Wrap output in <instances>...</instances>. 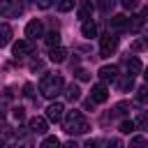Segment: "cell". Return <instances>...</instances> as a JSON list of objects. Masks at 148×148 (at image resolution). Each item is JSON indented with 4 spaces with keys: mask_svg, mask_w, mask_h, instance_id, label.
<instances>
[{
    "mask_svg": "<svg viewBox=\"0 0 148 148\" xmlns=\"http://www.w3.org/2000/svg\"><path fill=\"white\" fill-rule=\"evenodd\" d=\"M62 125L67 134H86L90 130V123L86 120V116L81 111H67L62 116Z\"/></svg>",
    "mask_w": 148,
    "mask_h": 148,
    "instance_id": "cell-1",
    "label": "cell"
},
{
    "mask_svg": "<svg viewBox=\"0 0 148 148\" xmlns=\"http://www.w3.org/2000/svg\"><path fill=\"white\" fill-rule=\"evenodd\" d=\"M65 88V81L60 74H44L42 81H39V92L46 97V99H56Z\"/></svg>",
    "mask_w": 148,
    "mask_h": 148,
    "instance_id": "cell-2",
    "label": "cell"
},
{
    "mask_svg": "<svg viewBox=\"0 0 148 148\" xmlns=\"http://www.w3.org/2000/svg\"><path fill=\"white\" fill-rule=\"evenodd\" d=\"M23 12V5L21 0H0V16L5 18H14Z\"/></svg>",
    "mask_w": 148,
    "mask_h": 148,
    "instance_id": "cell-3",
    "label": "cell"
},
{
    "mask_svg": "<svg viewBox=\"0 0 148 148\" xmlns=\"http://www.w3.org/2000/svg\"><path fill=\"white\" fill-rule=\"evenodd\" d=\"M116 49H118V37L106 35V37L99 39V56L102 58H109L111 53H116Z\"/></svg>",
    "mask_w": 148,
    "mask_h": 148,
    "instance_id": "cell-4",
    "label": "cell"
},
{
    "mask_svg": "<svg viewBox=\"0 0 148 148\" xmlns=\"http://www.w3.org/2000/svg\"><path fill=\"white\" fill-rule=\"evenodd\" d=\"M62 116H65V106H62V102H51V104L46 106V120H51V123H60Z\"/></svg>",
    "mask_w": 148,
    "mask_h": 148,
    "instance_id": "cell-5",
    "label": "cell"
},
{
    "mask_svg": "<svg viewBox=\"0 0 148 148\" xmlns=\"http://www.w3.org/2000/svg\"><path fill=\"white\" fill-rule=\"evenodd\" d=\"M12 53H14V58L30 56V53H32V39H18V42L12 46Z\"/></svg>",
    "mask_w": 148,
    "mask_h": 148,
    "instance_id": "cell-6",
    "label": "cell"
},
{
    "mask_svg": "<svg viewBox=\"0 0 148 148\" xmlns=\"http://www.w3.org/2000/svg\"><path fill=\"white\" fill-rule=\"evenodd\" d=\"M90 99H92L95 104L106 102V99H109V88H106L104 83H95V86H92V90H90Z\"/></svg>",
    "mask_w": 148,
    "mask_h": 148,
    "instance_id": "cell-7",
    "label": "cell"
},
{
    "mask_svg": "<svg viewBox=\"0 0 148 148\" xmlns=\"http://www.w3.org/2000/svg\"><path fill=\"white\" fill-rule=\"evenodd\" d=\"M42 32H44V25H42V21H37V18H32V21L25 25V37H28V39H37V37H42Z\"/></svg>",
    "mask_w": 148,
    "mask_h": 148,
    "instance_id": "cell-8",
    "label": "cell"
},
{
    "mask_svg": "<svg viewBox=\"0 0 148 148\" xmlns=\"http://www.w3.org/2000/svg\"><path fill=\"white\" fill-rule=\"evenodd\" d=\"M97 76L102 81H116L118 79V65H104V67H99Z\"/></svg>",
    "mask_w": 148,
    "mask_h": 148,
    "instance_id": "cell-9",
    "label": "cell"
},
{
    "mask_svg": "<svg viewBox=\"0 0 148 148\" xmlns=\"http://www.w3.org/2000/svg\"><path fill=\"white\" fill-rule=\"evenodd\" d=\"M125 65H127V74H130V76H136V74L143 72V65H141V60H139L136 56H127Z\"/></svg>",
    "mask_w": 148,
    "mask_h": 148,
    "instance_id": "cell-10",
    "label": "cell"
},
{
    "mask_svg": "<svg viewBox=\"0 0 148 148\" xmlns=\"http://www.w3.org/2000/svg\"><path fill=\"white\" fill-rule=\"evenodd\" d=\"M109 28L116 30V32L127 30V16H125V14H116V16H111V18H109Z\"/></svg>",
    "mask_w": 148,
    "mask_h": 148,
    "instance_id": "cell-11",
    "label": "cell"
},
{
    "mask_svg": "<svg viewBox=\"0 0 148 148\" xmlns=\"http://www.w3.org/2000/svg\"><path fill=\"white\" fill-rule=\"evenodd\" d=\"M76 14H79L81 21H90V18H92V2H90V0H81Z\"/></svg>",
    "mask_w": 148,
    "mask_h": 148,
    "instance_id": "cell-12",
    "label": "cell"
},
{
    "mask_svg": "<svg viewBox=\"0 0 148 148\" xmlns=\"http://www.w3.org/2000/svg\"><path fill=\"white\" fill-rule=\"evenodd\" d=\"M46 118H42V116H35V118H30V132H35V134H46Z\"/></svg>",
    "mask_w": 148,
    "mask_h": 148,
    "instance_id": "cell-13",
    "label": "cell"
},
{
    "mask_svg": "<svg viewBox=\"0 0 148 148\" xmlns=\"http://www.w3.org/2000/svg\"><path fill=\"white\" fill-rule=\"evenodd\" d=\"M49 60H51V62H65V60H67V51H65L62 46H51Z\"/></svg>",
    "mask_w": 148,
    "mask_h": 148,
    "instance_id": "cell-14",
    "label": "cell"
},
{
    "mask_svg": "<svg viewBox=\"0 0 148 148\" xmlns=\"http://www.w3.org/2000/svg\"><path fill=\"white\" fill-rule=\"evenodd\" d=\"M12 42V28L7 23H0V49Z\"/></svg>",
    "mask_w": 148,
    "mask_h": 148,
    "instance_id": "cell-15",
    "label": "cell"
},
{
    "mask_svg": "<svg viewBox=\"0 0 148 148\" xmlns=\"http://www.w3.org/2000/svg\"><path fill=\"white\" fill-rule=\"evenodd\" d=\"M81 32H83V37H88V39H92V37L97 35V25L92 23V18H90V21H83V28H81Z\"/></svg>",
    "mask_w": 148,
    "mask_h": 148,
    "instance_id": "cell-16",
    "label": "cell"
},
{
    "mask_svg": "<svg viewBox=\"0 0 148 148\" xmlns=\"http://www.w3.org/2000/svg\"><path fill=\"white\" fill-rule=\"evenodd\" d=\"M44 42H46L49 49H51V46H60V32H58V30L46 32V35H44Z\"/></svg>",
    "mask_w": 148,
    "mask_h": 148,
    "instance_id": "cell-17",
    "label": "cell"
},
{
    "mask_svg": "<svg viewBox=\"0 0 148 148\" xmlns=\"http://www.w3.org/2000/svg\"><path fill=\"white\" fill-rule=\"evenodd\" d=\"M62 90H65V97H67L69 102H76V99L81 97V90H79L76 83H72V86H67V88H62Z\"/></svg>",
    "mask_w": 148,
    "mask_h": 148,
    "instance_id": "cell-18",
    "label": "cell"
},
{
    "mask_svg": "<svg viewBox=\"0 0 148 148\" xmlns=\"http://www.w3.org/2000/svg\"><path fill=\"white\" fill-rule=\"evenodd\" d=\"M141 25H143V18H141L139 14L127 18V30H132V32H139V30H141Z\"/></svg>",
    "mask_w": 148,
    "mask_h": 148,
    "instance_id": "cell-19",
    "label": "cell"
},
{
    "mask_svg": "<svg viewBox=\"0 0 148 148\" xmlns=\"http://www.w3.org/2000/svg\"><path fill=\"white\" fill-rule=\"evenodd\" d=\"M118 88H120L123 92L132 90V88H134V76H130V74H127L125 79H120V81H118Z\"/></svg>",
    "mask_w": 148,
    "mask_h": 148,
    "instance_id": "cell-20",
    "label": "cell"
},
{
    "mask_svg": "<svg viewBox=\"0 0 148 148\" xmlns=\"http://www.w3.org/2000/svg\"><path fill=\"white\" fill-rule=\"evenodd\" d=\"M95 5H97V9H99V12H104V14H109V12L113 9V5H116V0H95Z\"/></svg>",
    "mask_w": 148,
    "mask_h": 148,
    "instance_id": "cell-21",
    "label": "cell"
},
{
    "mask_svg": "<svg viewBox=\"0 0 148 148\" xmlns=\"http://www.w3.org/2000/svg\"><path fill=\"white\" fill-rule=\"evenodd\" d=\"M127 111H132V106H130V102H118V104L113 106V116H125Z\"/></svg>",
    "mask_w": 148,
    "mask_h": 148,
    "instance_id": "cell-22",
    "label": "cell"
},
{
    "mask_svg": "<svg viewBox=\"0 0 148 148\" xmlns=\"http://www.w3.org/2000/svg\"><path fill=\"white\" fill-rule=\"evenodd\" d=\"M56 2V9L58 12H69V9H74V0H53Z\"/></svg>",
    "mask_w": 148,
    "mask_h": 148,
    "instance_id": "cell-23",
    "label": "cell"
},
{
    "mask_svg": "<svg viewBox=\"0 0 148 148\" xmlns=\"http://www.w3.org/2000/svg\"><path fill=\"white\" fill-rule=\"evenodd\" d=\"M132 46H134V49H148V28L141 30V39H136Z\"/></svg>",
    "mask_w": 148,
    "mask_h": 148,
    "instance_id": "cell-24",
    "label": "cell"
},
{
    "mask_svg": "<svg viewBox=\"0 0 148 148\" xmlns=\"http://www.w3.org/2000/svg\"><path fill=\"white\" fill-rule=\"evenodd\" d=\"M118 130H120V132H123V134H132V132H134V130H136V123H134V120H123V123H120V127H118Z\"/></svg>",
    "mask_w": 148,
    "mask_h": 148,
    "instance_id": "cell-25",
    "label": "cell"
},
{
    "mask_svg": "<svg viewBox=\"0 0 148 148\" xmlns=\"http://www.w3.org/2000/svg\"><path fill=\"white\" fill-rule=\"evenodd\" d=\"M58 146H60L58 136H44V141H42V148H58Z\"/></svg>",
    "mask_w": 148,
    "mask_h": 148,
    "instance_id": "cell-26",
    "label": "cell"
},
{
    "mask_svg": "<svg viewBox=\"0 0 148 148\" xmlns=\"http://www.w3.org/2000/svg\"><path fill=\"white\" fill-rule=\"evenodd\" d=\"M136 102H139V104H148V83L136 90Z\"/></svg>",
    "mask_w": 148,
    "mask_h": 148,
    "instance_id": "cell-27",
    "label": "cell"
},
{
    "mask_svg": "<svg viewBox=\"0 0 148 148\" xmlns=\"http://www.w3.org/2000/svg\"><path fill=\"white\" fill-rule=\"evenodd\" d=\"M12 127L9 125H0V139H12Z\"/></svg>",
    "mask_w": 148,
    "mask_h": 148,
    "instance_id": "cell-28",
    "label": "cell"
},
{
    "mask_svg": "<svg viewBox=\"0 0 148 148\" xmlns=\"http://www.w3.org/2000/svg\"><path fill=\"white\" fill-rule=\"evenodd\" d=\"M130 146H148V139L146 136H134V139H130Z\"/></svg>",
    "mask_w": 148,
    "mask_h": 148,
    "instance_id": "cell-29",
    "label": "cell"
},
{
    "mask_svg": "<svg viewBox=\"0 0 148 148\" xmlns=\"http://www.w3.org/2000/svg\"><path fill=\"white\" fill-rule=\"evenodd\" d=\"M12 116H14V118H16V120H18V123H21V120H23V118H25V111H23V109H21V106H16V109H12Z\"/></svg>",
    "mask_w": 148,
    "mask_h": 148,
    "instance_id": "cell-30",
    "label": "cell"
},
{
    "mask_svg": "<svg viewBox=\"0 0 148 148\" xmlns=\"http://www.w3.org/2000/svg\"><path fill=\"white\" fill-rule=\"evenodd\" d=\"M42 69H44V62L42 60H32L30 62V72H42Z\"/></svg>",
    "mask_w": 148,
    "mask_h": 148,
    "instance_id": "cell-31",
    "label": "cell"
},
{
    "mask_svg": "<svg viewBox=\"0 0 148 148\" xmlns=\"http://www.w3.org/2000/svg\"><path fill=\"white\" fill-rule=\"evenodd\" d=\"M120 5H123L125 9H136V5H139V0H120Z\"/></svg>",
    "mask_w": 148,
    "mask_h": 148,
    "instance_id": "cell-32",
    "label": "cell"
},
{
    "mask_svg": "<svg viewBox=\"0 0 148 148\" xmlns=\"http://www.w3.org/2000/svg\"><path fill=\"white\" fill-rule=\"evenodd\" d=\"M35 5H37L39 9H49V7L53 5V0H35Z\"/></svg>",
    "mask_w": 148,
    "mask_h": 148,
    "instance_id": "cell-33",
    "label": "cell"
},
{
    "mask_svg": "<svg viewBox=\"0 0 148 148\" xmlns=\"http://www.w3.org/2000/svg\"><path fill=\"white\" fill-rule=\"evenodd\" d=\"M76 76H79V81H88V79H90V74H88L86 69H79V72H76Z\"/></svg>",
    "mask_w": 148,
    "mask_h": 148,
    "instance_id": "cell-34",
    "label": "cell"
},
{
    "mask_svg": "<svg viewBox=\"0 0 148 148\" xmlns=\"http://www.w3.org/2000/svg\"><path fill=\"white\" fill-rule=\"evenodd\" d=\"M139 16H141V18H143V21H148V7H143V9H141V14H139Z\"/></svg>",
    "mask_w": 148,
    "mask_h": 148,
    "instance_id": "cell-35",
    "label": "cell"
},
{
    "mask_svg": "<svg viewBox=\"0 0 148 148\" xmlns=\"http://www.w3.org/2000/svg\"><path fill=\"white\" fill-rule=\"evenodd\" d=\"M143 79H146V83H148V69H146V72H143Z\"/></svg>",
    "mask_w": 148,
    "mask_h": 148,
    "instance_id": "cell-36",
    "label": "cell"
}]
</instances>
